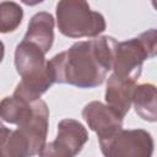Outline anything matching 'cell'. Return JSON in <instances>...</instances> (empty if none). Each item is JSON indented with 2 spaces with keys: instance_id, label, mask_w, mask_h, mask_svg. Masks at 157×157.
<instances>
[{
  "instance_id": "5",
  "label": "cell",
  "mask_w": 157,
  "mask_h": 157,
  "mask_svg": "<svg viewBox=\"0 0 157 157\" xmlns=\"http://www.w3.org/2000/svg\"><path fill=\"white\" fill-rule=\"evenodd\" d=\"M98 141L107 157H150L153 152V139L144 129H120L109 139Z\"/></svg>"
},
{
  "instance_id": "7",
  "label": "cell",
  "mask_w": 157,
  "mask_h": 157,
  "mask_svg": "<svg viewBox=\"0 0 157 157\" xmlns=\"http://www.w3.org/2000/svg\"><path fill=\"white\" fill-rule=\"evenodd\" d=\"M17 126L26 136L32 156L39 155L45 146L49 126V109L47 103L40 98L33 101L32 113L23 123Z\"/></svg>"
},
{
  "instance_id": "16",
  "label": "cell",
  "mask_w": 157,
  "mask_h": 157,
  "mask_svg": "<svg viewBox=\"0 0 157 157\" xmlns=\"http://www.w3.org/2000/svg\"><path fill=\"white\" fill-rule=\"evenodd\" d=\"M2 125H4V124H2V123H1V121H0V128H1V126H2Z\"/></svg>"
},
{
  "instance_id": "4",
  "label": "cell",
  "mask_w": 157,
  "mask_h": 157,
  "mask_svg": "<svg viewBox=\"0 0 157 157\" xmlns=\"http://www.w3.org/2000/svg\"><path fill=\"white\" fill-rule=\"evenodd\" d=\"M156 55V29H148L136 38L117 42L114 47V74L137 80L141 75L142 64L146 59Z\"/></svg>"
},
{
  "instance_id": "9",
  "label": "cell",
  "mask_w": 157,
  "mask_h": 157,
  "mask_svg": "<svg viewBox=\"0 0 157 157\" xmlns=\"http://www.w3.org/2000/svg\"><path fill=\"white\" fill-rule=\"evenodd\" d=\"M135 78L119 76L117 74H112L107 81L105 88V102L115 113H118L121 118L126 115L130 110L132 102V92L136 86Z\"/></svg>"
},
{
  "instance_id": "1",
  "label": "cell",
  "mask_w": 157,
  "mask_h": 157,
  "mask_svg": "<svg viewBox=\"0 0 157 157\" xmlns=\"http://www.w3.org/2000/svg\"><path fill=\"white\" fill-rule=\"evenodd\" d=\"M115 44L117 40L109 36L72 44L48 60L54 81L78 88H93L102 85L108 71L112 70Z\"/></svg>"
},
{
  "instance_id": "12",
  "label": "cell",
  "mask_w": 157,
  "mask_h": 157,
  "mask_svg": "<svg viewBox=\"0 0 157 157\" xmlns=\"http://www.w3.org/2000/svg\"><path fill=\"white\" fill-rule=\"evenodd\" d=\"M32 102L15 94L5 97L0 102V119L10 124L20 125L32 113Z\"/></svg>"
},
{
  "instance_id": "8",
  "label": "cell",
  "mask_w": 157,
  "mask_h": 157,
  "mask_svg": "<svg viewBox=\"0 0 157 157\" xmlns=\"http://www.w3.org/2000/svg\"><path fill=\"white\" fill-rule=\"evenodd\" d=\"M82 118L88 128L98 135V140L109 139L123 129V118L109 105L93 101L82 109Z\"/></svg>"
},
{
  "instance_id": "6",
  "label": "cell",
  "mask_w": 157,
  "mask_h": 157,
  "mask_svg": "<svg viewBox=\"0 0 157 157\" xmlns=\"http://www.w3.org/2000/svg\"><path fill=\"white\" fill-rule=\"evenodd\" d=\"M88 141L86 128L75 119H63L58 124L56 139L45 144L39 156L49 157H74Z\"/></svg>"
},
{
  "instance_id": "11",
  "label": "cell",
  "mask_w": 157,
  "mask_h": 157,
  "mask_svg": "<svg viewBox=\"0 0 157 157\" xmlns=\"http://www.w3.org/2000/svg\"><path fill=\"white\" fill-rule=\"evenodd\" d=\"M156 87L152 83L136 85L132 92V102L136 114L146 121H156L157 105H156Z\"/></svg>"
},
{
  "instance_id": "15",
  "label": "cell",
  "mask_w": 157,
  "mask_h": 157,
  "mask_svg": "<svg viewBox=\"0 0 157 157\" xmlns=\"http://www.w3.org/2000/svg\"><path fill=\"white\" fill-rule=\"evenodd\" d=\"M4 55H5V47H4V43L0 40V63L2 61Z\"/></svg>"
},
{
  "instance_id": "13",
  "label": "cell",
  "mask_w": 157,
  "mask_h": 157,
  "mask_svg": "<svg viewBox=\"0 0 157 157\" xmlns=\"http://www.w3.org/2000/svg\"><path fill=\"white\" fill-rule=\"evenodd\" d=\"M22 7L10 0L0 2V33L13 32L22 22Z\"/></svg>"
},
{
  "instance_id": "3",
  "label": "cell",
  "mask_w": 157,
  "mask_h": 157,
  "mask_svg": "<svg viewBox=\"0 0 157 157\" xmlns=\"http://www.w3.org/2000/svg\"><path fill=\"white\" fill-rule=\"evenodd\" d=\"M56 23L61 34L69 38H94L105 31L102 13L91 10L87 0H59Z\"/></svg>"
},
{
  "instance_id": "2",
  "label": "cell",
  "mask_w": 157,
  "mask_h": 157,
  "mask_svg": "<svg viewBox=\"0 0 157 157\" xmlns=\"http://www.w3.org/2000/svg\"><path fill=\"white\" fill-rule=\"evenodd\" d=\"M44 55L38 45L28 40L22 39V42L17 44L15 50V66L22 80L15 88V96L32 102L40 98V96L55 83L53 71Z\"/></svg>"
},
{
  "instance_id": "10",
  "label": "cell",
  "mask_w": 157,
  "mask_h": 157,
  "mask_svg": "<svg viewBox=\"0 0 157 157\" xmlns=\"http://www.w3.org/2000/svg\"><path fill=\"white\" fill-rule=\"evenodd\" d=\"M25 40H28L38 45L44 54L49 52L54 42V17L49 12L42 11L32 16L28 23L27 32L23 37Z\"/></svg>"
},
{
  "instance_id": "14",
  "label": "cell",
  "mask_w": 157,
  "mask_h": 157,
  "mask_svg": "<svg viewBox=\"0 0 157 157\" xmlns=\"http://www.w3.org/2000/svg\"><path fill=\"white\" fill-rule=\"evenodd\" d=\"M23 4L28 5V6H34V5H38L40 2H43L44 0H21Z\"/></svg>"
}]
</instances>
